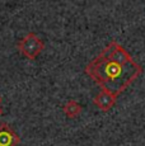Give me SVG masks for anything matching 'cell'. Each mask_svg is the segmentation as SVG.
Instances as JSON below:
<instances>
[{
    "instance_id": "1",
    "label": "cell",
    "mask_w": 145,
    "mask_h": 146,
    "mask_svg": "<svg viewBox=\"0 0 145 146\" xmlns=\"http://www.w3.org/2000/svg\"><path fill=\"white\" fill-rule=\"evenodd\" d=\"M85 74L103 90L118 97L134 83L144 69L117 41H111L85 66Z\"/></svg>"
},
{
    "instance_id": "2",
    "label": "cell",
    "mask_w": 145,
    "mask_h": 146,
    "mask_svg": "<svg viewBox=\"0 0 145 146\" xmlns=\"http://www.w3.org/2000/svg\"><path fill=\"white\" fill-rule=\"evenodd\" d=\"M17 47H18V51L26 58H28V60H35V58H37L38 55L43 51L45 43L36 33L29 32V33H27L23 38H21V40L18 41Z\"/></svg>"
},
{
    "instance_id": "3",
    "label": "cell",
    "mask_w": 145,
    "mask_h": 146,
    "mask_svg": "<svg viewBox=\"0 0 145 146\" xmlns=\"http://www.w3.org/2000/svg\"><path fill=\"white\" fill-rule=\"evenodd\" d=\"M116 102H117V95L111 93V92L103 90V89H101V92L93 98V103L98 107L99 111L104 112V113L110 112L116 106Z\"/></svg>"
},
{
    "instance_id": "4",
    "label": "cell",
    "mask_w": 145,
    "mask_h": 146,
    "mask_svg": "<svg viewBox=\"0 0 145 146\" xmlns=\"http://www.w3.org/2000/svg\"><path fill=\"white\" fill-rule=\"evenodd\" d=\"M21 144V137L14 128L8 123L0 125V146H18Z\"/></svg>"
},
{
    "instance_id": "5",
    "label": "cell",
    "mask_w": 145,
    "mask_h": 146,
    "mask_svg": "<svg viewBox=\"0 0 145 146\" xmlns=\"http://www.w3.org/2000/svg\"><path fill=\"white\" fill-rule=\"evenodd\" d=\"M82 111H83V107L74 99L68 100V102L63 106V112L65 113V116L70 119L76 118V117L82 113Z\"/></svg>"
},
{
    "instance_id": "6",
    "label": "cell",
    "mask_w": 145,
    "mask_h": 146,
    "mask_svg": "<svg viewBox=\"0 0 145 146\" xmlns=\"http://www.w3.org/2000/svg\"><path fill=\"white\" fill-rule=\"evenodd\" d=\"M1 114H3V108L0 107V116H1Z\"/></svg>"
},
{
    "instance_id": "7",
    "label": "cell",
    "mask_w": 145,
    "mask_h": 146,
    "mask_svg": "<svg viewBox=\"0 0 145 146\" xmlns=\"http://www.w3.org/2000/svg\"><path fill=\"white\" fill-rule=\"evenodd\" d=\"M1 103H3V98L0 97V107H1Z\"/></svg>"
}]
</instances>
